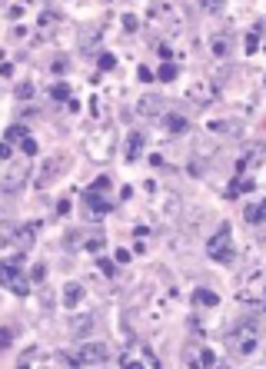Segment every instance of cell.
<instances>
[{
	"label": "cell",
	"instance_id": "obj_25",
	"mask_svg": "<svg viewBox=\"0 0 266 369\" xmlns=\"http://www.w3.org/2000/svg\"><path fill=\"white\" fill-rule=\"evenodd\" d=\"M24 137H27V130H24V127H10L7 133H4V140H7V143H20Z\"/></svg>",
	"mask_w": 266,
	"mask_h": 369
},
{
	"label": "cell",
	"instance_id": "obj_38",
	"mask_svg": "<svg viewBox=\"0 0 266 369\" xmlns=\"http://www.w3.org/2000/svg\"><path fill=\"white\" fill-rule=\"evenodd\" d=\"M27 362H37V353H33V349H30V353H24V356H20V366H27Z\"/></svg>",
	"mask_w": 266,
	"mask_h": 369
},
{
	"label": "cell",
	"instance_id": "obj_24",
	"mask_svg": "<svg viewBox=\"0 0 266 369\" xmlns=\"http://www.w3.org/2000/svg\"><path fill=\"white\" fill-rule=\"evenodd\" d=\"M14 336H17V329H14V326H4V329H0V353H4V349L14 343Z\"/></svg>",
	"mask_w": 266,
	"mask_h": 369
},
{
	"label": "cell",
	"instance_id": "obj_32",
	"mask_svg": "<svg viewBox=\"0 0 266 369\" xmlns=\"http://www.w3.org/2000/svg\"><path fill=\"white\" fill-rule=\"evenodd\" d=\"M97 270H100L103 276H113V273H117V266H113L110 259H100V263H97Z\"/></svg>",
	"mask_w": 266,
	"mask_h": 369
},
{
	"label": "cell",
	"instance_id": "obj_21",
	"mask_svg": "<svg viewBox=\"0 0 266 369\" xmlns=\"http://www.w3.org/2000/svg\"><path fill=\"white\" fill-rule=\"evenodd\" d=\"M243 217H246V223H263V203H253V206H246L243 209Z\"/></svg>",
	"mask_w": 266,
	"mask_h": 369
},
{
	"label": "cell",
	"instance_id": "obj_28",
	"mask_svg": "<svg viewBox=\"0 0 266 369\" xmlns=\"http://www.w3.org/2000/svg\"><path fill=\"white\" fill-rule=\"evenodd\" d=\"M83 246H87L90 253H100V249H103V236H90V240L83 243Z\"/></svg>",
	"mask_w": 266,
	"mask_h": 369
},
{
	"label": "cell",
	"instance_id": "obj_27",
	"mask_svg": "<svg viewBox=\"0 0 266 369\" xmlns=\"http://www.w3.org/2000/svg\"><path fill=\"white\" fill-rule=\"evenodd\" d=\"M256 50H259V24H256V30L246 37V54H256Z\"/></svg>",
	"mask_w": 266,
	"mask_h": 369
},
{
	"label": "cell",
	"instance_id": "obj_33",
	"mask_svg": "<svg viewBox=\"0 0 266 369\" xmlns=\"http://www.w3.org/2000/svg\"><path fill=\"white\" fill-rule=\"evenodd\" d=\"M17 96H20V100L33 96V83H20V87H17Z\"/></svg>",
	"mask_w": 266,
	"mask_h": 369
},
{
	"label": "cell",
	"instance_id": "obj_35",
	"mask_svg": "<svg viewBox=\"0 0 266 369\" xmlns=\"http://www.w3.org/2000/svg\"><path fill=\"white\" fill-rule=\"evenodd\" d=\"M200 362H203V366H213V362H217V356H213L210 349H203V353H200Z\"/></svg>",
	"mask_w": 266,
	"mask_h": 369
},
{
	"label": "cell",
	"instance_id": "obj_34",
	"mask_svg": "<svg viewBox=\"0 0 266 369\" xmlns=\"http://www.w3.org/2000/svg\"><path fill=\"white\" fill-rule=\"evenodd\" d=\"M123 27H127L130 33H137V27H140V24H137V17H133V14H127V17H123Z\"/></svg>",
	"mask_w": 266,
	"mask_h": 369
},
{
	"label": "cell",
	"instance_id": "obj_26",
	"mask_svg": "<svg viewBox=\"0 0 266 369\" xmlns=\"http://www.w3.org/2000/svg\"><path fill=\"white\" fill-rule=\"evenodd\" d=\"M50 96H54V100H70V87H67V83H54V87H50Z\"/></svg>",
	"mask_w": 266,
	"mask_h": 369
},
{
	"label": "cell",
	"instance_id": "obj_3",
	"mask_svg": "<svg viewBox=\"0 0 266 369\" xmlns=\"http://www.w3.org/2000/svg\"><path fill=\"white\" fill-rule=\"evenodd\" d=\"M206 253H210L217 263H223V266H230L233 263V243H230V223H223L217 230V236H213L210 243H206Z\"/></svg>",
	"mask_w": 266,
	"mask_h": 369
},
{
	"label": "cell",
	"instance_id": "obj_4",
	"mask_svg": "<svg viewBox=\"0 0 266 369\" xmlns=\"http://www.w3.org/2000/svg\"><path fill=\"white\" fill-rule=\"evenodd\" d=\"M120 366H127V369H156L160 366V359L153 356V349H146V346H133L130 353H123L120 356Z\"/></svg>",
	"mask_w": 266,
	"mask_h": 369
},
{
	"label": "cell",
	"instance_id": "obj_8",
	"mask_svg": "<svg viewBox=\"0 0 266 369\" xmlns=\"http://www.w3.org/2000/svg\"><path fill=\"white\" fill-rule=\"evenodd\" d=\"M60 170H64V160H60V156H50V160L40 167V173H37V186H47L54 177H60Z\"/></svg>",
	"mask_w": 266,
	"mask_h": 369
},
{
	"label": "cell",
	"instance_id": "obj_14",
	"mask_svg": "<svg viewBox=\"0 0 266 369\" xmlns=\"http://www.w3.org/2000/svg\"><path fill=\"white\" fill-rule=\"evenodd\" d=\"M70 333L77 339H87L90 333H93V320H90V316H77V320H73V326H70Z\"/></svg>",
	"mask_w": 266,
	"mask_h": 369
},
{
	"label": "cell",
	"instance_id": "obj_18",
	"mask_svg": "<svg viewBox=\"0 0 266 369\" xmlns=\"http://www.w3.org/2000/svg\"><path fill=\"white\" fill-rule=\"evenodd\" d=\"M140 150H143V133H130V140H127V160L133 163L140 156Z\"/></svg>",
	"mask_w": 266,
	"mask_h": 369
},
{
	"label": "cell",
	"instance_id": "obj_1",
	"mask_svg": "<svg viewBox=\"0 0 266 369\" xmlns=\"http://www.w3.org/2000/svg\"><path fill=\"white\" fill-rule=\"evenodd\" d=\"M226 346H230V353H236V356L256 353V349H259V326H253V323L243 320L240 326L226 336Z\"/></svg>",
	"mask_w": 266,
	"mask_h": 369
},
{
	"label": "cell",
	"instance_id": "obj_11",
	"mask_svg": "<svg viewBox=\"0 0 266 369\" xmlns=\"http://www.w3.org/2000/svg\"><path fill=\"white\" fill-rule=\"evenodd\" d=\"M83 200H87L90 206L97 209V213H110V196H107V193H97V190H83Z\"/></svg>",
	"mask_w": 266,
	"mask_h": 369
},
{
	"label": "cell",
	"instance_id": "obj_5",
	"mask_svg": "<svg viewBox=\"0 0 266 369\" xmlns=\"http://www.w3.org/2000/svg\"><path fill=\"white\" fill-rule=\"evenodd\" d=\"M73 359H77V366H103L110 359V349L103 343H83Z\"/></svg>",
	"mask_w": 266,
	"mask_h": 369
},
{
	"label": "cell",
	"instance_id": "obj_10",
	"mask_svg": "<svg viewBox=\"0 0 266 369\" xmlns=\"http://www.w3.org/2000/svg\"><path fill=\"white\" fill-rule=\"evenodd\" d=\"M160 110H163L160 96H140V100H137V113H140V117H156Z\"/></svg>",
	"mask_w": 266,
	"mask_h": 369
},
{
	"label": "cell",
	"instance_id": "obj_22",
	"mask_svg": "<svg viewBox=\"0 0 266 369\" xmlns=\"http://www.w3.org/2000/svg\"><path fill=\"white\" fill-rule=\"evenodd\" d=\"M226 7V0H200V10L203 14H220Z\"/></svg>",
	"mask_w": 266,
	"mask_h": 369
},
{
	"label": "cell",
	"instance_id": "obj_12",
	"mask_svg": "<svg viewBox=\"0 0 266 369\" xmlns=\"http://www.w3.org/2000/svg\"><path fill=\"white\" fill-rule=\"evenodd\" d=\"M213 57H220V60H223V57H230V47H233V37H230V33L226 30H220L217 37H213Z\"/></svg>",
	"mask_w": 266,
	"mask_h": 369
},
{
	"label": "cell",
	"instance_id": "obj_37",
	"mask_svg": "<svg viewBox=\"0 0 266 369\" xmlns=\"http://www.w3.org/2000/svg\"><path fill=\"white\" fill-rule=\"evenodd\" d=\"M156 50H160V60H170V57H173V50H170L167 43H160V47H156Z\"/></svg>",
	"mask_w": 266,
	"mask_h": 369
},
{
	"label": "cell",
	"instance_id": "obj_7",
	"mask_svg": "<svg viewBox=\"0 0 266 369\" xmlns=\"http://www.w3.org/2000/svg\"><path fill=\"white\" fill-rule=\"evenodd\" d=\"M186 96L193 100V103H213L217 100V83H210V80H196V83H190L186 87Z\"/></svg>",
	"mask_w": 266,
	"mask_h": 369
},
{
	"label": "cell",
	"instance_id": "obj_30",
	"mask_svg": "<svg viewBox=\"0 0 266 369\" xmlns=\"http://www.w3.org/2000/svg\"><path fill=\"white\" fill-rule=\"evenodd\" d=\"M117 67V57L113 54H100V70H113Z\"/></svg>",
	"mask_w": 266,
	"mask_h": 369
},
{
	"label": "cell",
	"instance_id": "obj_15",
	"mask_svg": "<svg viewBox=\"0 0 266 369\" xmlns=\"http://www.w3.org/2000/svg\"><path fill=\"white\" fill-rule=\"evenodd\" d=\"M80 296H83V286L80 283H67L64 286V306H80Z\"/></svg>",
	"mask_w": 266,
	"mask_h": 369
},
{
	"label": "cell",
	"instance_id": "obj_36",
	"mask_svg": "<svg viewBox=\"0 0 266 369\" xmlns=\"http://www.w3.org/2000/svg\"><path fill=\"white\" fill-rule=\"evenodd\" d=\"M10 153H14V150H10V143L4 140V143H0V160H10Z\"/></svg>",
	"mask_w": 266,
	"mask_h": 369
},
{
	"label": "cell",
	"instance_id": "obj_6",
	"mask_svg": "<svg viewBox=\"0 0 266 369\" xmlns=\"http://www.w3.org/2000/svg\"><path fill=\"white\" fill-rule=\"evenodd\" d=\"M27 180H30V163H17V167L7 170V177L0 180V193H17Z\"/></svg>",
	"mask_w": 266,
	"mask_h": 369
},
{
	"label": "cell",
	"instance_id": "obj_23",
	"mask_svg": "<svg viewBox=\"0 0 266 369\" xmlns=\"http://www.w3.org/2000/svg\"><path fill=\"white\" fill-rule=\"evenodd\" d=\"M177 73H180V70H177V67H173V64H170V60H167V64L160 67V73H156V77H160L163 83H170V80H177Z\"/></svg>",
	"mask_w": 266,
	"mask_h": 369
},
{
	"label": "cell",
	"instance_id": "obj_19",
	"mask_svg": "<svg viewBox=\"0 0 266 369\" xmlns=\"http://www.w3.org/2000/svg\"><path fill=\"white\" fill-rule=\"evenodd\" d=\"M236 130H240L236 120H213L210 123V133H236Z\"/></svg>",
	"mask_w": 266,
	"mask_h": 369
},
{
	"label": "cell",
	"instance_id": "obj_2",
	"mask_svg": "<svg viewBox=\"0 0 266 369\" xmlns=\"http://www.w3.org/2000/svg\"><path fill=\"white\" fill-rule=\"evenodd\" d=\"M0 286H7L14 296H27L30 293V276H24V270L14 263H0Z\"/></svg>",
	"mask_w": 266,
	"mask_h": 369
},
{
	"label": "cell",
	"instance_id": "obj_16",
	"mask_svg": "<svg viewBox=\"0 0 266 369\" xmlns=\"http://www.w3.org/2000/svg\"><path fill=\"white\" fill-rule=\"evenodd\" d=\"M163 123H167L170 133H186V130H190V120H183L180 113H167V117H163Z\"/></svg>",
	"mask_w": 266,
	"mask_h": 369
},
{
	"label": "cell",
	"instance_id": "obj_9",
	"mask_svg": "<svg viewBox=\"0 0 266 369\" xmlns=\"http://www.w3.org/2000/svg\"><path fill=\"white\" fill-rule=\"evenodd\" d=\"M100 40H103V30H97V27L83 33V37H80V50H83V57L97 54V50H100Z\"/></svg>",
	"mask_w": 266,
	"mask_h": 369
},
{
	"label": "cell",
	"instance_id": "obj_17",
	"mask_svg": "<svg viewBox=\"0 0 266 369\" xmlns=\"http://www.w3.org/2000/svg\"><path fill=\"white\" fill-rule=\"evenodd\" d=\"M253 190V180H243V177H236L233 183L226 186V200H236L240 193H250Z\"/></svg>",
	"mask_w": 266,
	"mask_h": 369
},
{
	"label": "cell",
	"instance_id": "obj_29",
	"mask_svg": "<svg viewBox=\"0 0 266 369\" xmlns=\"http://www.w3.org/2000/svg\"><path fill=\"white\" fill-rule=\"evenodd\" d=\"M27 276H30V283H40L43 276H47V266H40V263H37V266H33V270H30Z\"/></svg>",
	"mask_w": 266,
	"mask_h": 369
},
{
	"label": "cell",
	"instance_id": "obj_13",
	"mask_svg": "<svg viewBox=\"0 0 266 369\" xmlns=\"http://www.w3.org/2000/svg\"><path fill=\"white\" fill-rule=\"evenodd\" d=\"M259 167H263V150H259V146H253V150L240 160V167H236V170L243 173V170H259Z\"/></svg>",
	"mask_w": 266,
	"mask_h": 369
},
{
	"label": "cell",
	"instance_id": "obj_31",
	"mask_svg": "<svg viewBox=\"0 0 266 369\" xmlns=\"http://www.w3.org/2000/svg\"><path fill=\"white\" fill-rule=\"evenodd\" d=\"M20 146H24V153H27V156H33V153H37V140H30V133H27V137L20 140Z\"/></svg>",
	"mask_w": 266,
	"mask_h": 369
},
{
	"label": "cell",
	"instance_id": "obj_20",
	"mask_svg": "<svg viewBox=\"0 0 266 369\" xmlns=\"http://www.w3.org/2000/svg\"><path fill=\"white\" fill-rule=\"evenodd\" d=\"M193 299H196L200 306H217V303H220V296L213 293V289H196V293H193Z\"/></svg>",
	"mask_w": 266,
	"mask_h": 369
}]
</instances>
